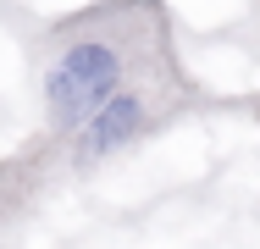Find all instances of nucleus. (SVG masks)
<instances>
[{
	"instance_id": "nucleus-1",
	"label": "nucleus",
	"mask_w": 260,
	"mask_h": 249,
	"mask_svg": "<svg viewBox=\"0 0 260 249\" xmlns=\"http://www.w3.org/2000/svg\"><path fill=\"white\" fill-rule=\"evenodd\" d=\"M183 39L166 0H94L55 17L34 39L39 133H67L105 100L183 72Z\"/></svg>"
},
{
	"instance_id": "nucleus-2",
	"label": "nucleus",
	"mask_w": 260,
	"mask_h": 249,
	"mask_svg": "<svg viewBox=\"0 0 260 249\" xmlns=\"http://www.w3.org/2000/svg\"><path fill=\"white\" fill-rule=\"evenodd\" d=\"M210 105L216 95L194 78V67H183L172 78H155V83H139L127 95L105 100L94 116H83L67 133H34L17 155L0 161V227H17L61 189L100 177L105 166L139 155L150 139L172 133L177 122L200 116Z\"/></svg>"
},
{
	"instance_id": "nucleus-3",
	"label": "nucleus",
	"mask_w": 260,
	"mask_h": 249,
	"mask_svg": "<svg viewBox=\"0 0 260 249\" xmlns=\"http://www.w3.org/2000/svg\"><path fill=\"white\" fill-rule=\"evenodd\" d=\"M249 116H255V128H260V95H249Z\"/></svg>"
}]
</instances>
